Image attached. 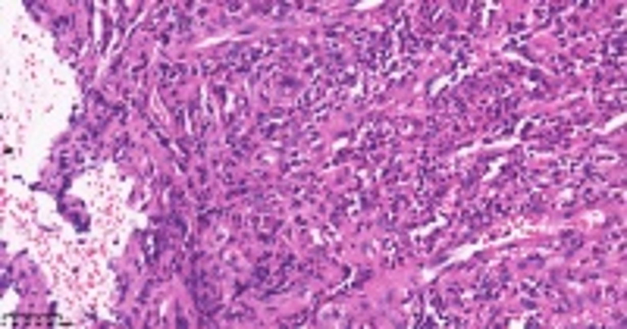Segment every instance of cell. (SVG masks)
<instances>
[{
    "label": "cell",
    "mask_w": 627,
    "mask_h": 329,
    "mask_svg": "<svg viewBox=\"0 0 627 329\" xmlns=\"http://www.w3.org/2000/svg\"><path fill=\"white\" fill-rule=\"evenodd\" d=\"M182 79H185V69H179V66H160V82H163V88L179 85Z\"/></svg>",
    "instance_id": "6da1fadb"
},
{
    "label": "cell",
    "mask_w": 627,
    "mask_h": 329,
    "mask_svg": "<svg viewBox=\"0 0 627 329\" xmlns=\"http://www.w3.org/2000/svg\"><path fill=\"white\" fill-rule=\"evenodd\" d=\"M480 298H483V301H492V298H499V282H495L492 276H486V279L480 282Z\"/></svg>",
    "instance_id": "7a4b0ae2"
},
{
    "label": "cell",
    "mask_w": 627,
    "mask_h": 329,
    "mask_svg": "<svg viewBox=\"0 0 627 329\" xmlns=\"http://www.w3.org/2000/svg\"><path fill=\"white\" fill-rule=\"evenodd\" d=\"M248 317H251V311H248L245 304H235L232 311H229V320H248Z\"/></svg>",
    "instance_id": "3957f363"
},
{
    "label": "cell",
    "mask_w": 627,
    "mask_h": 329,
    "mask_svg": "<svg viewBox=\"0 0 627 329\" xmlns=\"http://www.w3.org/2000/svg\"><path fill=\"white\" fill-rule=\"evenodd\" d=\"M279 88H298L295 79H279Z\"/></svg>",
    "instance_id": "277c9868"
}]
</instances>
